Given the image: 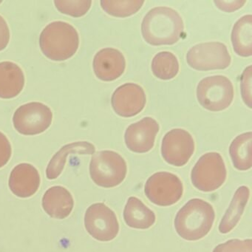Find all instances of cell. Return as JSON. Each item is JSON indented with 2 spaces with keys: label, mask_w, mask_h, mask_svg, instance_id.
Returning a JSON list of instances; mask_svg holds the SVG:
<instances>
[{
  "label": "cell",
  "mask_w": 252,
  "mask_h": 252,
  "mask_svg": "<svg viewBox=\"0 0 252 252\" xmlns=\"http://www.w3.org/2000/svg\"><path fill=\"white\" fill-rule=\"evenodd\" d=\"M184 25L181 15L168 7H156L143 19L141 33L144 40L155 45L176 43L184 33Z\"/></svg>",
  "instance_id": "6da1fadb"
},
{
  "label": "cell",
  "mask_w": 252,
  "mask_h": 252,
  "mask_svg": "<svg viewBox=\"0 0 252 252\" xmlns=\"http://www.w3.org/2000/svg\"><path fill=\"white\" fill-rule=\"evenodd\" d=\"M215 218V210L210 203L201 199H191L177 213L175 230L184 240L195 241L207 235Z\"/></svg>",
  "instance_id": "7a4b0ae2"
},
{
  "label": "cell",
  "mask_w": 252,
  "mask_h": 252,
  "mask_svg": "<svg viewBox=\"0 0 252 252\" xmlns=\"http://www.w3.org/2000/svg\"><path fill=\"white\" fill-rule=\"evenodd\" d=\"M41 51L53 61H64L73 57L79 46L77 31L69 23L55 21L48 24L39 37Z\"/></svg>",
  "instance_id": "3957f363"
},
{
  "label": "cell",
  "mask_w": 252,
  "mask_h": 252,
  "mask_svg": "<svg viewBox=\"0 0 252 252\" xmlns=\"http://www.w3.org/2000/svg\"><path fill=\"white\" fill-rule=\"evenodd\" d=\"M127 166L125 159L116 152L104 150L93 156L90 163V174L98 187H117L126 178Z\"/></svg>",
  "instance_id": "277c9868"
},
{
  "label": "cell",
  "mask_w": 252,
  "mask_h": 252,
  "mask_svg": "<svg viewBox=\"0 0 252 252\" xmlns=\"http://www.w3.org/2000/svg\"><path fill=\"white\" fill-rule=\"evenodd\" d=\"M197 98L203 108L212 112L222 111L232 103L234 87L225 76H209L197 85Z\"/></svg>",
  "instance_id": "5b68a950"
},
{
  "label": "cell",
  "mask_w": 252,
  "mask_h": 252,
  "mask_svg": "<svg viewBox=\"0 0 252 252\" xmlns=\"http://www.w3.org/2000/svg\"><path fill=\"white\" fill-rule=\"evenodd\" d=\"M226 175V168L220 154L209 153L197 160L191 170V179L196 189L211 192L224 184Z\"/></svg>",
  "instance_id": "8992f818"
},
{
  "label": "cell",
  "mask_w": 252,
  "mask_h": 252,
  "mask_svg": "<svg viewBox=\"0 0 252 252\" xmlns=\"http://www.w3.org/2000/svg\"><path fill=\"white\" fill-rule=\"evenodd\" d=\"M189 65L194 70H222L231 64L227 47L221 42H206L193 46L187 54Z\"/></svg>",
  "instance_id": "52a82bcc"
},
{
  "label": "cell",
  "mask_w": 252,
  "mask_h": 252,
  "mask_svg": "<svg viewBox=\"0 0 252 252\" xmlns=\"http://www.w3.org/2000/svg\"><path fill=\"white\" fill-rule=\"evenodd\" d=\"M147 198L157 206H169L181 200L184 187L177 175L160 172L152 175L144 188Z\"/></svg>",
  "instance_id": "ba28073f"
},
{
  "label": "cell",
  "mask_w": 252,
  "mask_h": 252,
  "mask_svg": "<svg viewBox=\"0 0 252 252\" xmlns=\"http://www.w3.org/2000/svg\"><path fill=\"white\" fill-rule=\"evenodd\" d=\"M53 113L49 107L40 102H31L19 107L13 117L14 128L22 135L42 133L52 123Z\"/></svg>",
  "instance_id": "9c48e42d"
},
{
  "label": "cell",
  "mask_w": 252,
  "mask_h": 252,
  "mask_svg": "<svg viewBox=\"0 0 252 252\" xmlns=\"http://www.w3.org/2000/svg\"><path fill=\"white\" fill-rule=\"evenodd\" d=\"M85 225L90 235L98 241H110L119 232L116 214L102 203H94L87 209Z\"/></svg>",
  "instance_id": "30bf717a"
},
{
  "label": "cell",
  "mask_w": 252,
  "mask_h": 252,
  "mask_svg": "<svg viewBox=\"0 0 252 252\" xmlns=\"http://www.w3.org/2000/svg\"><path fill=\"white\" fill-rule=\"evenodd\" d=\"M194 152V140L185 129H172L163 137L162 157L172 166L180 167L187 164Z\"/></svg>",
  "instance_id": "8fae6325"
},
{
  "label": "cell",
  "mask_w": 252,
  "mask_h": 252,
  "mask_svg": "<svg viewBox=\"0 0 252 252\" xmlns=\"http://www.w3.org/2000/svg\"><path fill=\"white\" fill-rule=\"evenodd\" d=\"M147 102L145 92L140 85L127 83L119 87L112 95L111 103L116 114L122 117L136 116Z\"/></svg>",
  "instance_id": "7c38bea8"
},
{
  "label": "cell",
  "mask_w": 252,
  "mask_h": 252,
  "mask_svg": "<svg viewBox=\"0 0 252 252\" xmlns=\"http://www.w3.org/2000/svg\"><path fill=\"white\" fill-rule=\"evenodd\" d=\"M159 125L154 119L145 117L136 123L132 124L126 129L125 144L132 152L145 153L154 147Z\"/></svg>",
  "instance_id": "4fadbf2b"
},
{
  "label": "cell",
  "mask_w": 252,
  "mask_h": 252,
  "mask_svg": "<svg viewBox=\"0 0 252 252\" xmlns=\"http://www.w3.org/2000/svg\"><path fill=\"white\" fill-rule=\"evenodd\" d=\"M93 65L98 79L104 82H111L123 74L126 68V60L119 50L104 48L95 54Z\"/></svg>",
  "instance_id": "5bb4252c"
},
{
  "label": "cell",
  "mask_w": 252,
  "mask_h": 252,
  "mask_svg": "<svg viewBox=\"0 0 252 252\" xmlns=\"http://www.w3.org/2000/svg\"><path fill=\"white\" fill-rule=\"evenodd\" d=\"M40 175L37 169L29 163H20L11 171L9 187L13 194L21 198L32 197L39 189Z\"/></svg>",
  "instance_id": "9a60e30c"
},
{
  "label": "cell",
  "mask_w": 252,
  "mask_h": 252,
  "mask_svg": "<svg viewBox=\"0 0 252 252\" xmlns=\"http://www.w3.org/2000/svg\"><path fill=\"white\" fill-rule=\"evenodd\" d=\"M74 206L73 196L68 190L60 186L47 190L42 198V207L53 218L64 219L68 217Z\"/></svg>",
  "instance_id": "2e32d148"
},
{
  "label": "cell",
  "mask_w": 252,
  "mask_h": 252,
  "mask_svg": "<svg viewBox=\"0 0 252 252\" xmlns=\"http://www.w3.org/2000/svg\"><path fill=\"white\" fill-rule=\"evenodd\" d=\"M24 85V73L20 66L11 62L0 63V98H15Z\"/></svg>",
  "instance_id": "e0dca14e"
},
{
  "label": "cell",
  "mask_w": 252,
  "mask_h": 252,
  "mask_svg": "<svg viewBox=\"0 0 252 252\" xmlns=\"http://www.w3.org/2000/svg\"><path fill=\"white\" fill-rule=\"evenodd\" d=\"M124 218L128 226L137 229H147L154 225V212L135 197H130L124 210Z\"/></svg>",
  "instance_id": "ac0fdd59"
},
{
  "label": "cell",
  "mask_w": 252,
  "mask_h": 252,
  "mask_svg": "<svg viewBox=\"0 0 252 252\" xmlns=\"http://www.w3.org/2000/svg\"><path fill=\"white\" fill-rule=\"evenodd\" d=\"M94 153L95 147L87 141H79L64 146L48 163L46 169L47 178L49 180H54L61 175L69 155H91Z\"/></svg>",
  "instance_id": "d6986e66"
},
{
  "label": "cell",
  "mask_w": 252,
  "mask_h": 252,
  "mask_svg": "<svg viewBox=\"0 0 252 252\" xmlns=\"http://www.w3.org/2000/svg\"><path fill=\"white\" fill-rule=\"evenodd\" d=\"M250 190L249 187L242 186L234 193L229 207L227 209L219 225L220 232L227 234L234 229L241 218L245 207L249 201Z\"/></svg>",
  "instance_id": "ffe728a7"
},
{
  "label": "cell",
  "mask_w": 252,
  "mask_h": 252,
  "mask_svg": "<svg viewBox=\"0 0 252 252\" xmlns=\"http://www.w3.org/2000/svg\"><path fill=\"white\" fill-rule=\"evenodd\" d=\"M233 49L238 56L249 57L252 55V17L251 14L239 19L231 32Z\"/></svg>",
  "instance_id": "44dd1931"
},
{
  "label": "cell",
  "mask_w": 252,
  "mask_h": 252,
  "mask_svg": "<svg viewBox=\"0 0 252 252\" xmlns=\"http://www.w3.org/2000/svg\"><path fill=\"white\" fill-rule=\"evenodd\" d=\"M252 132L240 134L230 145V156L233 165L238 170L246 171L252 168Z\"/></svg>",
  "instance_id": "7402d4cb"
},
{
  "label": "cell",
  "mask_w": 252,
  "mask_h": 252,
  "mask_svg": "<svg viewBox=\"0 0 252 252\" xmlns=\"http://www.w3.org/2000/svg\"><path fill=\"white\" fill-rule=\"evenodd\" d=\"M152 70L158 79L169 80L179 72V63L172 53L162 51L155 56L152 62Z\"/></svg>",
  "instance_id": "603a6c76"
},
{
  "label": "cell",
  "mask_w": 252,
  "mask_h": 252,
  "mask_svg": "<svg viewBox=\"0 0 252 252\" xmlns=\"http://www.w3.org/2000/svg\"><path fill=\"white\" fill-rule=\"evenodd\" d=\"M144 1H101V8L109 15L116 17H127L141 9Z\"/></svg>",
  "instance_id": "cb8c5ba5"
},
{
  "label": "cell",
  "mask_w": 252,
  "mask_h": 252,
  "mask_svg": "<svg viewBox=\"0 0 252 252\" xmlns=\"http://www.w3.org/2000/svg\"><path fill=\"white\" fill-rule=\"evenodd\" d=\"M57 9L64 14L74 17L85 15L91 8L92 1L91 0H56L54 1Z\"/></svg>",
  "instance_id": "d4e9b609"
},
{
  "label": "cell",
  "mask_w": 252,
  "mask_h": 252,
  "mask_svg": "<svg viewBox=\"0 0 252 252\" xmlns=\"http://www.w3.org/2000/svg\"><path fill=\"white\" fill-rule=\"evenodd\" d=\"M213 252H252V240L251 239L228 240L217 246Z\"/></svg>",
  "instance_id": "484cf974"
},
{
  "label": "cell",
  "mask_w": 252,
  "mask_h": 252,
  "mask_svg": "<svg viewBox=\"0 0 252 252\" xmlns=\"http://www.w3.org/2000/svg\"><path fill=\"white\" fill-rule=\"evenodd\" d=\"M252 65L245 69L241 76L242 97L245 104L252 108Z\"/></svg>",
  "instance_id": "4316f807"
},
{
  "label": "cell",
  "mask_w": 252,
  "mask_h": 252,
  "mask_svg": "<svg viewBox=\"0 0 252 252\" xmlns=\"http://www.w3.org/2000/svg\"><path fill=\"white\" fill-rule=\"evenodd\" d=\"M12 154L11 143L2 132H0V168L9 161Z\"/></svg>",
  "instance_id": "83f0119b"
},
{
  "label": "cell",
  "mask_w": 252,
  "mask_h": 252,
  "mask_svg": "<svg viewBox=\"0 0 252 252\" xmlns=\"http://www.w3.org/2000/svg\"><path fill=\"white\" fill-rule=\"evenodd\" d=\"M10 41V31L5 19L0 16V51L8 46Z\"/></svg>",
  "instance_id": "f1b7e54d"
},
{
  "label": "cell",
  "mask_w": 252,
  "mask_h": 252,
  "mask_svg": "<svg viewBox=\"0 0 252 252\" xmlns=\"http://www.w3.org/2000/svg\"><path fill=\"white\" fill-rule=\"evenodd\" d=\"M215 4L218 8L226 12H231L242 8L246 3V1H215Z\"/></svg>",
  "instance_id": "f546056e"
}]
</instances>
